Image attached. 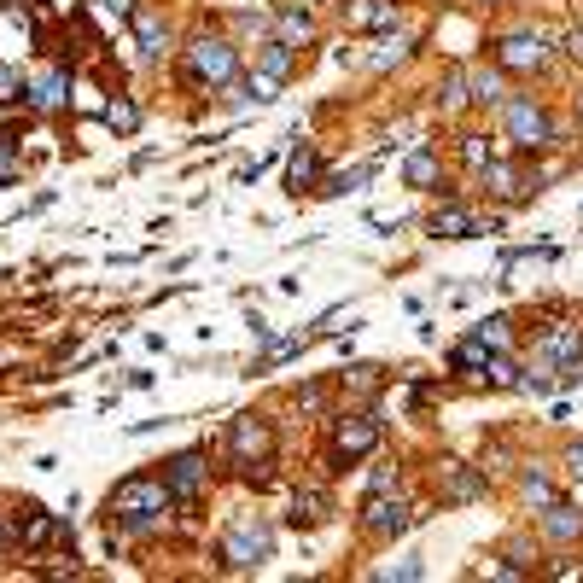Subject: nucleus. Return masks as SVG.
Returning <instances> with one entry per match:
<instances>
[{
	"label": "nucleus",
	"mask_w": 583,
	"mask_h": 583,
	"mask_svg": "<svg viewBox=\"0 0 583 583\" xmlns=\"http://www.w3.org/2000/svg\"><path fill=\"white\" fill-rule=\"evenodd\" d=\"M181 76H187L193 88H228V82L240 76L234 41H222V35H193V41H187V59H181Z\"/></svg>",
	"instance_id": "2"
},
{
	"label": "nucleus",
	"mask_w": 583,
	"mask_h": 583,
	"mask_svg": "<svg viewBox=\"0 0 583 583\" xmlns=\"http://www.w3.org/2000/svg\"><path fill=\"white\" fill-rule=\"evenodd\" d=\"M467 100L502 105V100H508V88H502V76H496V70H473V76H467Z\"/></svg>",
	"instance_id": "22"
},
{
	"label": "nucleus",
	"mask_w": 583,
	"mask_h": 583,
	"mask_svg": "<svg viewBox=\"0 0 583 583\" xmlns=\"http://www.w3.org/2000/svg\"><path fill=\"white\" fill-rule=\"evenodd\" d=\"M519 496H525L531 508H549V502H560V496H554V484L543 479V473H525V479H519Z\"/></svg>",
	"instance_id": "28"
},
{
	"label": "nucleus",
	"mask_w": 583,
	"mask_h": 583,
	"mask_svg": "<svg viewBox=\"0 0 583 583\" xmlns=\"http://www.w3.org/2000/svg\"><path fill=\"white\" fill-rule=\"evenodd\" d=\"M105 12H111V18H129V12H135V0H100Z\"/></svg>",
	"instance_id": "40"
},
{
	"label": "nucleus",
	"mask_w": 583,
	"mask_h": 583,
	"mask_svg": "<svg viewBox=\"0 0 583 583\" xmlns=\"http://www.w3.org/2000/svg\"><path fill=\"white\" fill-rule=\"evenodd\" d=\"M543 531H549L554 543H578L583 537V514L578 508H566V502H549V508H543Z\"/></svg>",
	"instance_id": "18"
},
{
	"label": "nucleus",
	"mask_w": 583,
	"mask_h": 583,
	"mask_svg": "<svg viewBox=\"0 0 583 583\" xmlns=\"http://www.w3.org/2000/svg\"><path fill=\"white\" fill-rule=\"evenodd\" d=\"M438 158H432V152H426V146H420V152H409V164H403V181H409V187H438Z\"/></svg>",
	"instance_id": "25"
},
{
	"label": "nucleus",
	"mask_w": 583,
	"mask_h": 583,
	"mask_svg": "<svg viewBox=\"0 0 583 583\" xmlns=\"http://www.w3.org/2000/svg\"><path fill=\"white\" fill-rule=\"evenodd\" d=\"M479 339L490 344V350H508V315H496V321H484Z\"/></svg>",
	"instance_id": "36"
},
{
	"label": "nucleus",
	"mask_w": 583,
	"mask_h": 583,
	"mask_svg": "<svg viewBox=\"0 0 583 583\" xmlns=\"http://www.w3.org/2000/svg\"><path fill=\"white\" fill-rule=\"evenodd\" d=\"M385 490H397V473L391 467H379L374 479H368V496H385Z\"/></svg>",
	"instance_id": "37"
},
{
	"label": "nucleus",
	"mask_w": 583,
	"mask_h": 583,
	"mask_svg": "<svg viewBox=\"0 0 583 583\" xmlns=\"http://www.w3.org/2000/svg\"><path fill=\"white\" fill-rule=\"evenodd\" d=\"M566 473H572V479L583 484V444H572V449H566Z\"/></svg>",
	"instance_id": "38"
},
{
	"label": "nucleus",
	"mask_w": 583,
	"mask_h": 583,
	"mask_svg": "<svg viewBox=\"0 0 583 583\" xmlns=\"http://www.w3.org/2000/svg\"><path fill=\"white\" fill-rule=\"evenodd\" d=\"M490 158H496V152H490V140L484 135H461V164H467V170H484Z\"/></svg>",
	"instance_id": "30"
},
{
	"label": "nucleus",
	"mask_w": 583,
	"mask_h": 583,
	"mask_svg": "<svg viewBox=\"0 0 583 583\" xmlns=\"http://www.w3.org/2000/svg\"><path fill=\"white\" fill-rule=\"evenodd\" d=\"M432 234H438V240H473V234H484V222L467 205H455V199H449V205L432 210Z\"/></svg>",
	"instance_id": "13"
},
{
	"label": "nucleus",
	"mask_w": 583,
	"mask_h": 583,
	"mask_svg": "<svg viewBox=\"0 0 583 583\" xmlns=\"http://www.w3.org/2000/svg\"><path fill=\"white\" fill-rule=\"evenodd\" d=\"M257 76L286 82V76H292V41H269V47H263V65H257Z\"/></svg>",
	"instance_id": "24"
},
{
	"label": "nucleus",
	"mask_w": 583,
	"mask_h": 583,
	"mask_svg": "<svg viewBox=\"0 0 583 583\" xmlns=\"http://www.w3.org/2000/svg\"><path fill=\"white\" fill-rule=\"evenodd\" d=\"M578 117H583V94H578Z\"/></svg>",
	"instance_id": "42"
},
{
	"label": "nucleus",
	"mask_w": 583,
	"mask_h": 583,
	"mask_svg": "<svg viewBox=\"0 0 583 583\" xmlns=\"http://www.w3.org/2000/svg\"><path fill=\"white\" fill-rule=\"evenodd\" d=\"M298 403H304V409H321V403H327V391H321V385H309V391H298Z\"/></svg>",
	"instance_id": "39"
},
{
	"label": "nucleus",
	"mask_w": 583,
	"mask_h": 583,
	"mask_svg": "<svg viewBox=\"0 0 583 583\" xmlns=\"http://www.w3.org/2000/svg\"><path fill=\"white\" fill-rule=\"evenodd\" d=\"M496 65L502 70H543L549 65V35H537V30H514V35H502L496 41Z\"/></svg>",
	"instance_id": "8"
},
{
	"label": "nucleus",
	"mask_w": 583,
	"mask_h": 583,
	"mask_svg": "<svg viewBox=\"0 0 583 583\" xmlns=\"http://www.w3.org/2000/svg\"><path fill=\"white\" fill-rule=\"evenodd\" d=\"M438 105L444 111H461L467 105V70H449L444 82H438Z\"/></svg>",
	"instance_id": "27"
},
{
	"label": "nucleus",
	"mask_w": 583,
	"mask_h": 583,
	"mask_svg": "<svg viewBox=\"0 0 583 583\" xmlns=\"http://www.w3.org/2000/svg\"><path fill=\"white\" fill-rule=\"evenodd\" d=\"M438 490H444V502H473V496H484V473H473L467 461H444Z\"/></svg>",
	"instance_id": "15"
},
{
	"label": "nucleus",
	"mask_w": 583,
	"mask_h": 583,
	"mask_svg": "<svg viewBox=\"0 0 583 583\" xmlns=\"http://www.w3.org/2000/svg\"><path fill=\"white\" fill-rule=\"evenodd\" d=\"M368 175H374V164H356V170L333 175V181H327V187H321V193H350V187H362V181H368Z\"/></svg>",
	"instance_id": "34"
},
{
	"label": "nucleus",
	"mask_w": 583,
	"mask_h": 583,
	"mask_svg": "<svg viewBox=\"0 0 583 583\" xmlns=\"http://www.w3.org/2000/svg\"><path fill=\"white\" fill-rule=\"evenodd\" d=\"M502 129H508V140H514L519 152H549L554 140H560L554 117L537 100H502Z\"/></svg>",
	"instance_id": "4"
},
{
	"label": "nucleus",
	"mask_w": 583,
	"mask_h": 583,
	"mask_svg": "<svg viewBox=\"0 0 583 583\" xmlns=\"http://www.w3.org/2000/svg\"><path fill=\"white\" fill-rule=\"evenodd\" d=\"M129 24H135V41H140V53H146V59H164V53H170V24H164L152 6H135V12H129Z\"/></svg>",
	"instance_id": "12"
},
{
	"label": "nucleus",
	"mask_w": 583,
	"mask_h": 583,
	"mask_svg": "<svg viewBox=\"0 0 583 583\" xmlns=\"http://www.w3.org/2000/svg\"><path fill=\"white\" fill-rule=\"evenodd\" d=\"M24 100V82H18V70L0 65V105H18Z\"/></svg>",
	"instance_id": "35"
},
{
	"label": "nucleus",
	"mask_w": 583,
	"mask_h": 583,
	"mask_svg": "<svg viewBox=\"0 0 583 583\" xmlns=\"http://www.w3.org/2000/svg\"><path fill=\"white\" fill-rule=\"evenodd\" d=\"M344 385H350L356 397H374L379 385H385V368H350V374H344Z\"/></svg>",
	"instance_id": "31"
},
{
	"label": "nucleus",
	"mask_w": 583,
	"mask_h": 583,
	"mask_svg": "<svg viewBox=\"0 0 583 583\" xmlns=\"http://www.w3.org/2000/svg\"><path fill=\"white\" fill-rule=\"evenodd\" d=\"M175 508V496H170V484L164 479H152V473H135V479H123L117 490H111V502H105V519L111 525H129V531H158L164 525V514Z\"/></svg>",
	"instance_id": "1"
},
{
	"label": "nucleus",
	"mask_w": 583,
	"mask_h": 583,
	"mask_svg": "<svg viewBox=\"0 0 583 583\" xmlns=\"http://www.w3.org/2000/svg\"><path fill=\"white\" fill-rule=\"evenodd\" d=\"M350 24H362V30H391V24H397V6H391V0H356V6H350Z\"/></svg>",
	"instance_id": "21"
},
{
	"label": "nucleus",
	"mask_w": 583,
	"mask_h": 583,
	"mask_svg": "<svg viewBox=\"0 0 583 583\" xmlns=\"http://www.w3.org/2000/svg\"><path fill=\"white\" fill-rule=\"evenodd\" d=\"M484 379H490V385H502V391H514V385H519V368L508 362V356H502V350H490V362H484Z\"/></svg>",
	"instance_id": "29"
},
{
	"label": "nucleus",
	"mask_w": 583,
	"mask_h": 583,
	"mask_svg": "<svg viewBox=\"0 0 583 583\" xmlns=\"http://www.w3.org/2000/svg\"><path fill=\"white\" fill-rule=\"evenodd\" d=\"M572 53H578V59H583V35H572Z\"/></svg>",
	"instance_id": "41"
},
{
	"label": "nucleus",
	"mask_w": 583,
	"mask_h": 583,
	"mask_svg": "<svg viewBox=\"0 0 583 583\" xmlns=\"http://www.w3.org/2000/svg\"><path fill=\"white\" fill-rule=\"evenodd\" d=\"M59 537H65V525L47 514V508H24V514H18V543H24V549H53Z\"/></svg>",
	"instance_id": "14"
},
{
	"label": "nucleus",
	"mask_w": 583,
	"mask_h": 583,
	"mask_svg": "<svg viewBox=\"0 0 583 583\" xmlns=\"http://www.w3.org/2000/svg\"><path fill=\"white\" fill-rule=\"evenodd\" d=\"M228 455L234 467H245L251 484H269V461H275V426L263 414H240L234 432H228Z\"/></svg>",
	"instance_id": "3"
},
{
	"label": "nucleus",
	"mask_w": 583,
	"mask_h": 583,
	"mask_svg": "<svg viewBox=\"0 0 583 583\" xmlns=\"http://www.w3.org/2000/svg\"><path fill=\"white\" fill-rule=\"evenodd\" d=\"M315 175H321V152L315 146H292V158H286V193L315 187Z\"/></svg>",
	"instance_id": "17"
},
{
	"label": "nucleus",
	"mask_w": 583,
	"mask_h": 583,
	"mask_svg": "<svg viewBox=\"0 0 583 583\" xmlns=\"http://www.w3.org/2000/svg\"><path fill=\"white\" fill-rule=\"evenodd\" d=\"M309 35H315V18H309L304 6H280V41H292V47H304Z\"/></svg>",
	"instance_id": "23"
},
{
	"label": "nucleus",
	"mask_w": 583,
	"mask_h": 583,
	"mask_svg": "<svg viewBox=\"0 0 583 583\" xmlns=\"http://www.w3.org/2000/svg\"><path fill=\"white\" fill-rule=\"evenodd\" d=\"M379 438H385V420H379L374 409H362V414H339L333 420V467H350V461H362V455H374Z\"/></svg>",
	"instance_id": "5"
},
{
	"label": "nucleus",
	"mask_w": 583,
	"mask_h": 583,
	"mask_svg": "<svg viewBox=\"0 0 583 583\" xmlns=\"http://www.w3.org/2000/svg\"><path fill=\"white\" fill-rule=\"evenodd\" d=\"M164 484H170L175 502H199V496H205V484H210L205 449H181V455H170V461H164Z\"/></svg>",
	"instance_id": "7"
},
{
	"label": "nucleus",
	"mask_w": 583,
	"mask_h": 583,
	"mask_svg": "<svg viewBox=\"0 0 583 583\" xmlns=\"http://www.w3.org/2000/svg\"><path fill=\"white\" fill-rule=\"evenodd\" d=\"M537 350H543L549 362H578V356H583V327H566V321H554L549 333L537 339Z\"/></svg>",
	"instance_id": "16"
},
{
	"label": "nucleus",
	"mask_w": 583,
	"mask_h": 583,
	"mask_svg": "<svg viewBox=\"0 0 583 583\" xmlns=\"http://www.w3.org/2000/svg\"><path fill=\"white\" fill-rule=\"evenodd\" d=\"M18 170H24L18 146H12V135H0V187H6V181H18Z\"/></svg>",
	"instance_id": "33"
},
{
	"label": "nucleus",
	"mask_w": 583,
	"mask_h": 583,
	"mask_svg": "<svg viewBox=\"0 0 583 583\" xmlns=\"http://www.w3.org/2000/svg\"><path fill=\"white\" fill-rule=\"evenodd\" d=\"M397 59H409V35H385L374 53H368V65H374V70H391Z\"/></svg>",
	"instance_id": "26"
},
{
	"label": "nucleus",
	"mask_w": 583,
	"mask_h": 583,
	"mask_svg": "<svg viewBox=\"0 0 583 583\" xmlns=\"http://www.w3.org/2000/svg\"><path fill=\"white\" fill-rule=\"evenodd\" d=\"M479 175H484V187H490L496 199H508V205H519V199H525V193L537 187V181L519 170V164H508V158H490V164H484Z\"/></svg>",
	"instance_id": "11"
},
{
	"label": "nucleus",
	"mask_w": 583,
	"mask_h": 583,
	"mask_svg": "<svg viewBox=\"0 0 583 583\" xmlns=\"http://www.w3.org/2000/svg\"><path fill=\"white\" fill-rule=\"evenodd\" d=\"M24 105H30V111H41V117L65 111V105H70V70L65 65H47L35 82H24Z\"/></svg>",
	"instance_id": "9"
},
{
	"label": "nucleus",
	"mask_w": 583,
	"mask_h": 583,
	"mask_svg": "<svg viewBox=\"0 0 583 583\" xmlns=\"http://www.w3.org/2000/svg\"><path fill=\"white\" fill-rule=\"evenodd\" d=\"M105 123H111L117 135H135L140 111H135V105H129V100H111V105H105Z\"/></svg>",
	"instance_id": "32"
},
{
	"label": "nucleus",
	"mask_w": 583,
	"mask_h": 583,
	"mask_svg": "<svg viewBox=\"0 0 583 583\" xmlns=\"http://www.w3.org/2000/svg\"><path fill=\"white\" fill-rule=\"evenodd\" d=\"M484 362H490V344H484L479 333L449 350V368H455V374H484Z\"/></svg>",
	"instance_id": "20"
},
{
	"label": "nucleus",
	"mask_w": 583,
	"mask_h": 583,
	"mask_svg": "<svg viewBox=\"0 0 583 583\" xmlns=\"http://www.w3.org/2000/svg\"><path fill=\"white\" fill-rule=\"evenodd\" d=\"M409 525H414V508L409 502H391V490L362 502V531H368V537H397V531H409Z\"/></svg>",
	"instance_id": "10"
},
{
	"label": "nucleus",
	"mask_w": 583,
	"mask_h": 583,
	"mask_svg": "<svg viewBox=\"0 0 583 583\" xmlns=\"http://www.w3.org/2000/svg\"><path fill=\"white\" fill-rule=\"evenodd\" d=\"M327 508H333V496H327L321 484H304V490L292 496V525H321Z\"/></svg>",
	"instance_id": "19"
},
{
	"label": "nucleus",
	"mask_w": 583,
	"mask_h": 583,
	"mask_svg": "<svg viewBox=\"0 0 583 583\" xmlns=\"http://www.w3.org/2000/svg\"><path fill=\"white\" fill-rule=\"evenodd\" d=\"M222 566L228 572H257L269 554H275V531L263 525V519H240V525H228V537H222Z\"/></svg>",
	"instance_id": "6"
},
{
	"label": "nucleus",
	"mask_w": 583,
	"mask_h": 583,
	"mask_svg": "<svg viewBox=\"0 0 583 583\" xmlns=\"http://www.w3.org/2000/svg\"><path fill=\"white\" fill-rule=\"evenodd\" d=\"M0 543H6V531H0Z\"/></svg>",
	"instance_id": "43"
}]
</instances>
